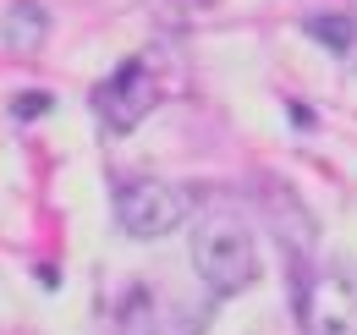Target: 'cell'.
I'll return each instance as SVG.
<instances>
[{
  "instance_id": "obj_2",
  "label": "cell",
  "mask_w": 357,
  "mask_h": 335,
  "mask_svg": "<svg viewBox=\"0 0 357 335\" xmlns=\"http://www.w3.org/2000/svg\"><path fill=\"white\" fill-rule=\"evenodd\" d=\"M192 209V193L176 181H160V176H137L116 187V225L137 237V242H154V237H171Z\"/></svg>"
},
{
  "instance_id": "obj_7",
  "label": "cell",
  "mask_w": 357,
  "mask_h": 335,
  "mask_svg": "<svg viewBox=\"0 0 357 335\" xmlns=\"http://www.w3.org/2000/svg\"><path fill=\"white\" fill-rule=\"evenodd\" d=\"M308 34H313L319 44H330V50H347L357 28L347 22V17H313V22H308Z\"/></svg>"
},
{
  "instance_id": "obj_8",
  "label": "cell",
  "mask_w": 357,
  "mask_h": 335,
  "mask_svg": "<svg viewBox=\"0 0 357 335\" xmlns=\"http://www.w3.org/2000/svg\"><path fill=\"white\" fill-rule=\"evenodd\" d=\"M50 105H55L50 94H22V99H17V116H22V121H33V116H45Z\"/></svg>"
},
{
  "instance_id": "obj_1",
  "label": "cell",
  "mask_w": 357,
  "mask_h": 335,
  "mask_svg": "<svg viewBox=\"0 0 357 335\" xmlns=\"http://www.w3.org/2000/svg\"><path fill=\"white\" fill-rule=\"evenodd\" d=\"M192 269L204 275L209 292H220V297L248 292L259 281V242H253L248 220H236V214L198 220V231H192Z\"/></svg>"
},
{
  "instance_id": "obj_3",
  "label": "cell",
  "mask_w": 357,
  "mask_h": 335,
  "mask_svg": "<svg viewBox=\"0 0 357 335\" xmlns=\"http://www.w3.org/2000/svg\"><path fill=\"white\" fill-rule=\"evenodd\" d=\"M308 335H357V269H319L303 292Z\"/></svg>"
},
{
  "instance_id": "obj_6",
  "label": "cell",
  "mask_w": 357,
  "mask_h": 335,
  "mask_svg": "<svg viewBox=\"0 0 357 335\" xmlns=\"http://www.w3.org/2000/svg\"><path fill=\"white\" fill-rule=\"evenodd\" d=\"M121 335H154V313H149V292H132L121 308Z\"/></svg>"
},
{
  "instance_id": "obj_4",
  "label": "cell",
  "mask_w": 357,
  "mask_h": 335,
  "mask_svg": "<svg viewBox=\"0 0 357 335\" xmlns=\"http://www.w3.org/2000/svg\"><path fill=\"white\" fill-rule=\"evenodd\" d=\"M154 99H160L154 77H149L137 61H127V66H116L105 83L93 88V116L110 126V132H132V126L154 110Z\"/></svg>"
},
{
  "instance_id": "obj_5",
  "label": "cell",
  "mask_w": 357,
  "mask_h": 335,
  "mask_svg": "<svg viewBox=\"0 0 357 335\" xmlns=\"http://www.w3.org/2000/svg\"><path fill=\"white\" fill-rule=\"evenodd\" d=\"M50 34V17L39 0H11V11H6V22H0V39H6V50H39Z\"/></svg>"
}]
</instances>
